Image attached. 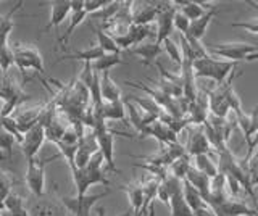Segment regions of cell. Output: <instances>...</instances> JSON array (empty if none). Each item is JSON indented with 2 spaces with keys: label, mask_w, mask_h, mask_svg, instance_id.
Here are the masks:
<instances>
[{
  "label": "cell",
  "mask_w": 258,
  "mask_h": 216,
  "mask_svg": "<svg viewBox=\"0 0 258 216\" xmlns=\"http://www.w3.org/2000/svg\"><path fill=\"white\" fill-rule=\"evenodd\" d=\"M99 152V143H97L95 134L91 131L84 134V137L79 140L78 143V150H76V157H75V166L76 168H84L91 158Z\"/></svg>",
  "instance_id": "cell-17"
},
{
  "label": "cell",
  "mask_w": 258,
  "mask_h": 216,
  "mask_svg": "<svg viewBox=\"0 0 258 216\" xmlns=\"http://www.w3.org/2000/svg\"><path fill=\"white\" fill-rule=\"evenodd\" d=\"M174 4L177 7V10H179L189 21H196L204 17L208 10L215 9L213 4H200V2H194V0H189V2L187 0H176Z\"/></svg>",
  "instance_id": "cell-21"
},
{
  "label": "cell",
  "mask_w": 258,
  "mask_h": 216,
  "mask_svg": "<svg viewBox=\"0 0 258 216\" xmlns=\"http://www.w3.org/2000/svg\"><path fill=\"white\" fill-rule=\"evenodd\" d=\"M26 206L29 216H70L68 210L61 205L60 198H53L50 194L32 197Z\"/></svg>",
  "instance_id": "cell-9"
},
{
  "label": "cell",
  "mask_w": 258,
  "mask_h": 216,
  "mask_svg": "<svg viewBox=\"0 0 258 216\" xmlns=\"http://www.w3.org/2000/svg\"><path fill=\"white\" fill-rule=\"evenodd\" d=\"M208 110L210 113L216 118H226L229 113V102L226 97V81L223 84H218L213 91L208 94Z\"/></svg>",
  "instance_id": "cell-16"
},
{
  "label": "cell",
  "mask_w": 258,
  "mask_h": 216,
  "mask_svg": "<svg viewBox=\"0 0 258 216\" xmlns=\"http://www.w3.org/2000/svg\"><path fill=\"white\" fill-rule=\"evenodd\" d=\"M150 36L157 37V26L152 28V25H133L129 29V37L134 45L145 42V39H149Z\"/></svg>",
  "instance_id": "cell-32"
},
{
  "label": "cell",
  "mask_w": 258,
  "mask_h": 216,
  "mask_svg": "<svg viewBox=\"0 0 258 216\" xmlns=\"http://www.w3.org/2000/svg\"><path fill=\"white\" fill-rule=\"evenodd\" d=\"M71 15V0H55L50 2V18H48L47 26L44 28V33L48 29H56L61 23L70 18Z\"/></svg>",
  "instance_id": "cell-19"
},
{
  "label": "cell",
  "mask_w": 258,
  "mask_h": 216,
  "mask_svg": "<svg viewBox=\"0 0 258 216\" xmlns=\"http://www.w3.org/2000/svg\"><path fill=\"white\" fill-rule=\"evenodd\" d=\"M141 135H142V137H147V135H150V137H155L161 143V146H166V143L177 142V134L173 129H169V127L163 121H160V119L150 123L141 132Z\"/></svg>",
  "instance_id": "cell-18"
},
{
  "label": "cell",
  "mask_w": 258,
  "mask_h": 216,
  "mask_svg": "<svg viewBox=\"0 0 258 216\" xmlns=\"http://www.w3.org/2000/svg\"><path fill=\"white\" fill-rule=\"evenodd\" d=\"M21 7H23V2L20 0L8 13L0 15V69H2L4 73L13 66V53H12V45L8 42V39H10V34L15 28V15L16 12H20Z\"/></svg>",
  "instance_id": "cell-5"
},
{
  "label": "cell",
  "mask_w": 258,
  "mask_h": 216,
  "mask_svg": "<svg viewBox=\"0 0 258 216\" xmlns=\"http://www.w3.org/2000/svg\"><path fill=\"white\" fill-rule=\"evenodd\" d=\"M107 213H105V206H97L92 210V214L91 216H105Z\"/></svg>",
  "instance_id": "cell-42"
},
{
  "label": "cell",
  "mask_w": 258,
  "mask_h": 216,
  "mask_svg": "<svg viewBox=\"0 0 258 216\" xmlns=\"http://www.w3.org/2000/svg\"><path fill=\"white\" fill-rule=\"evenodd\" d=\"M212 57H220L226 61H255L258 60V47L250 42H224L207 47Z\"/></svg>",
  "instance_id": "cell-3"
},
{
  "label": "cell",
  "mask_w": 258,
  "mask_h": 216,
  "mask_svg": "<svg viewBox=\"0 0 258 216\" xmlns=\"http://www.w3.org/2000/svg\"><path fill=\"white\" fill-rule=\"evenodd\" d=\"M20 216H29V213H28V210H26V211H23V213H21Z\"/></svg>",
  "instance_id": "cell-45"
},
{
  "label": "cell",
  "mask_w": 258,
  "mask_h": 216,
  "mask_svg": "<svg viewBox=\"0 0 258 216\" xmlns=\"http://www.w3.org/2000/svg\"><path fill=\"white\" fill-rule=\"evenodd\" d=\"M185 152H187L189 157H197V155H212V157H218V154L215 152V149L210 143L207 134L204 131V127H194L189 132L187 142H185Z\"/></svg>",
  "instance_id": "cell-12"
},
{
  "label": "cell",
  "mask_w": 258,
  "mask_h": 216,
  "mask_svg": "<svg viewBox=\"0 0 258 216\" xmlns=\"http://www.w3.org/2000/svg\"><path fill=\"white\" fill-rule=\"evenodd\" d=\"M177 12V7L174 2H161L160 13L157 17V37L155 42L158 45L163 44L165 39L171 37V33L174 29V15Z\"/></svg>",
  "instance_id": "cell-10"
},
{
  "label": "cell",
  "mask_w": 258,
  "mask_h": 216,
  "mask_svg": "<svg viewBox=\"0 0 258 216\" xmlns=\"http://www.w3.org/2000/svg\"><path fill=\"white\" fill-rule=\"evenodd\" d=\"M129 52H131L133 55H137L144 65H150L152 61H155L161 53H163V47L158 45L155 41L153 42H142L139 45H134L129 49Z\"/></svg>",
  "instance_id": "cell-22"
},
{
  "label": "cell",
  "mask_w": 258,
  "mask_h": 216,
  "mask_svg": "<svg viewBox=\"0 0 258 216\" xmlns=\"http://www.w3.org/2000/svg\"><path fill=\"white\" fill-rule=\"evenodd\" d=\"M163 50L168 53V57L181 68V65H182V49H181V45L176 44L171 37H168L163 41Z\"/></svg>",
  "instance_id": "cell-36"
},
{
  "label": "cell",
  "mask_w": 258,
  "mask_h": 216,
  "mask_svg": "<svg viewBox=\"0 0 258 216\" xmlns=\"http://www.w3.org/2000/svg\"><path fill=\"white\" fill-rule=\"evenodd\" d=\"M105 52L100 49L99 45H92V47H87L84 50H76L73 53H67L63 55V58H60L56 63L60 61H67V60H76V61H83V63H92L97 58H100Z\"/></svg>",
  "instance_id": "cell-27"
},
{
  "label": "cell",
  "mask_w": 258,
  "mask_h": 216,
  "mask_svg": "<svg viewBox=\"0 0 258 216\" xmlns=\"http://www.w3.org/2000/svg\"><path fill=\"white\" fill-rule=\"evenodd\" d=\"M0 127H2V126H0Z\"/></svg>",
  "instance_id": "cell-46"
},
{
  "label": "cell",
  "mask_w": 258,
  "mask_h": 216,
  "mask_svg": "<svg viewBox=\"0 0 258 216\" xmlns=\"http://www.w3.org/2000/svg\"><path fill=\"white\" fill-rule=\"evenodd\" d=\"M194 166L197 168L199 171L207 174L210 179H213L215 176H218L220 170H218V157L212 155H197L194 157Z\"/></svg>",
  "instance_id": "cell-28"
},
{
  "label": "cell",
  "mask_w": 258,
  "mask_h": 216,
  "mask_svg": "<svg viewBox=\"0 0 258 216\" xmlns=\"http://www.w3.org/2000/svg\"><path fill=\"white\" fill-rule=\"evenodd\" d=\"M58 155H52L48 158H40L39 155L26 160L28 162V170L26 174H24V179H26V186L31 190L32 197H42L45 195V170H47V165L52 162V160L58 158Z\"/></svg>",
  "instance_id": "cell-7"
},
{
  "label": "cell",
  "mask_w": 258,
  "mask_h": 216,
  "mask_svg": "<svg viewBox=\"0 0 258 216\" xmlns=\"http://www.w3.org/2000/svg\"><path fill=\"white\" fill-rule=\"evenodd\" d=\"M124 60L119 57V53H103L100 58L92 61V69L95 73H103V71H110L118 65H123Z\"/></svg>",
  "instance_id": "cell-30"
},
{
  "label": "cell",
  "mask_w": 258,
  "mask_h": 216,
  "mask_svg": "<svg viewBox=\"0 0 258 216\" xmlns=\"http://www.w3.org/2000/svg\"><path fill=\"white\" fill-rule=\"evenodd\" d=\"M91 28L94 29V33L97 36V45H99L105 53H119L121 52L116 42L113 41V37H110L103 29H97V28H94V25H91Z\"/></svg>",
  "instance_id": "cell-34"
},
{
  "label": "cell",
  "mask_w": 258,
  "mask_h": 216,
  "mask_svg": "<svg viewBox=\"0 0 258 216\" xmlns=\"http://www.w3.org/2000/svg\"><path fill=\"white\" fill-rule=\"evenodd\" d=\"M45 127L42 123H39L36 126H32L28 132H24L23 140L20 143V149L23 152V155L26 160H31L39 155L40 149H42L45 142Z\"/></svg>",
  "instance_id": "cell-11"
},
{
  "label": "cell",
  "mask_w": 258,
  "mask_h": 216,
  "mask_svg": "<svg viewBox=\"0 0 258 216\" xmlns=\"http://www.w3.org/2000/svg\"><path fill=\"white\" fill-rule=\"evenodd\" d=\"M111 190H105L100 192V194H86V195H75V197H67L61 195L58 197L61 205L67 208L68 213H71L73 216H91L94 205L99 202V200L105 198Z\"/></svg>",
  "instance_id": "cell-8"
},
{
  "label": "cell",
  "mask_w": 258,
  "mask_h": 216,
  "mask_svg": "<svg viewBox=\"0 0 258 216\" xmlns=\"http://www.w3.org/2000/svg\"><path fill=\"white\" fill-rule=\"evenodd\" d=\"M129 198V203H131V210H133V216H139L141 210H142V203H144V186L142 181H133L129 184H124L121 186Z\"/></svg>",
  "instance_id": "cell-23"
},
{
  "label": "cell",
  "mask_w": 258,
  "mask_h": 216,
  "mask_svg": "<svg viewBox=\"0 0 258 216\" xmlns=\"http://www.w3.org/2000/svg\"><path fill=\"white\" fill-rule=\"evenodd\" d=\"M12 187H13V179L10 178V173L5 171L4 168L0 166V210L4 208L5 198L12 192Z\"/></svg>",
  "instance_id": "cell-37"
},
{
  "label": "cell",
  "mask_w": 258,
  "mask_h": 216,
  "mask_svg": "<svg viewBox=\"0 0 258 216\" xmlns=\"http://www.w3.org/2000/svg\"><path fill=\"white\" fill-rule=\"evenodd\" d=\"M184 181H187L190 186L199 192L205 203L208 202V198H210V184H212V179H210L207 174H204L202 171H199L194 165H190L187 176H185Z\"/></svg>",
  "instance_id": "cell-20"
},
{
  "label": "cell",
  "mask_w": 258,
  "mask_h": 216,
  "mask_svg": "<svg viewBox=\"0 0 258 216\" xmlns=\"http://www.w3.org/2000/svg\"><path fill=\"white\" fill-rule=\"evenodd\" d=\"M0 216H13L12 213H8L7 210H0Z\"/></svg>",
  "instance_id": "cell-44"
},
{
  "label": "cell",
  "mask_w": 258,
  "mask_h": 216,
  "mask_svg": "<svg viewBox=\"0 0 258 216\" xmlns=\"http://www.w3.org/2000/svg\"><path fill=\"white\" fill-rule=\"evenodd\" d=\"M190 165H192L190 157L185 155V157L176 160V162H173L171 165L168 166V174L174 176V178H177L179 181H184L185 176H187V171H189Z\"/></svg>",
  "instance_id": "cell-35"
},
{
  "label": "cell",
  "mask_w": 258,
  "mask_h": 216,
  "mask_svg": "<svg viewBox=\"0 0 258 216\" xmlns=\"http://www.w3.org/2000/svg\"><path fill=\"white\" fill-rule=\"evenodd\" d=\"M47 105H37V107H31V108H18L12 115L13 121L16 123V127L24 134L28 132L32 126L39 124L42 121V116L45 113Z\"/></svg>",
  "instance_id": "cell-14"
},
{
  "label": "cell",
  "mask_w": 258,
  "mask_h": 216,
  "mask_svg": "<svg viewBox=\"0 0 258 216\" xmlns=\"http://www.w3.org/2000/svg\"><path fill=\"white\" fill-rule=\"evenodd\" d=\"M161 2H131L133 25H152L157 21Z\"/></svg>",
  "instance_id": "cell-15"
},
{
  "label": "cell",
  "mask_w": 258,
  "mask_h": 216,
  "mask_svg": "<svg viewBox=\"0 0 258 216\" xmlns=\"http://www.w3.org/2000/svg\"><path fill=\"white\" fill-rule=\"evenodd\" d=\"M100 115L105 121H124L126 118L124 100L103 102L100 105Z\"/></svg>",
  "instance_id": "cell-25"
},
{
  "label": "cell",
  "mask_w": 258,
  "mask_h": 216,
  "mask_svg": "<svg viewBox=\"0 0 258 216\" xmlns=\"http://www.w3.org/2000/svg\"><path fill=\"white\" fill-rule=\"evenodd\" d=\"M100 75V95L103 102H116L121 100V89L115 84L110 76V71H103Z\"/></svg>",
  "instance_id": "cell-26"
},
{
  "label": "cell",
  "mask_w": 258,
  "mask_h": 216,
  "mask_svg": "<svg viewBox=\"0 0 258 216\" xmlns=\"http://www.w3.org/2000/svg\"><path fill=\"white\" fill-rule=\"evenodd\" d=\"M194 216H216V214H215V211L212 210V208L207 205L204 208H200V210L194 211Z\"/></svg>",
  "instance_id": "cell-41"
},
{
  "label": "cell",
  "mask_w": 258,
  "mask_h": 216,
  "mask_svg": "<svg viewBox=\"0 0 258 216\" xmlns=\"http://www.w3.org/2000/svg\"><path fill=\"white\" fill-rule=\"evenodd\" d=\"M0 99L4 100L2 110H0V118L12 116L24 102L31 99V95L23 91V84L18 81V76L13 73L12 68L5 71L2 78H0Z\"/></svg>",
  "instance_id": "cell-2"
},
{
  "label": "cell",
  "mask_w": 258,
  "mask_h": 216,
  "mask_svg": "<svg viewBox=\"0 0 258 216\" xmlns=\"http://www.w3.org/2000/svg\"><path fill=\"white\" fill-rule=\"evenodd\" d=\"M210 208L215 211L216 216H256V210L231 195L220 200V202L212 203Z\"/></svg>",
  "instance_id": "cell-13"
},
{
  "label": "cell",
  "mask_w": 258,
  "mask_h": 216,
  "mask_svg": "<svg viewBox=\"0 0 258 216\" xmlns=\"http://www.w3.org/2000/svg\"><path fill=\"white\" fill-rule=\"evenodd\" d=\"M12 53H13V66L18 68L21 73L28 69H34L39 75L45 73L42 53L39 52L36 45L15 44L12 45Z\"/></svg>",
  "instance_id": "cell-6"
},
{
  "label": "cell",
  "mask_w": 258,
  "mask_h": 216,
  "mask_svg": "<svg viewBox=\"0 0 258 216\" xmlns=\"http://www.w3.org/2000/svg\"><path fill=\"white\" fill-rule=\"evenodd\" d=\"M118 216H133V210L129 208V210H126L124 213H121V214H118Z\"/></svg>",
  "instance_id": "cell-43"
},
{
  "label": "cell",
  "mask_w": 258,
  "mask_h": 216,
  "mask_svg": "<svg viewBox=\"0 0 258 216\" xmlns=\"http://www.w3.org/2000/svg\"><path fill=\"white\" fill-rule=\"evenodd\" d=\"M232 26L244 29V31H247V33H250V34H258V18L245 20V21H234Z\"/></svg>",
  "instance_id": "cell-40"
},
{
  "label": "cell",
  "mask_w": 258,
  "mask_h": 216,
  "mask_svg": "<svg viewBox=\"0 0 258 216\" xmlns=\"http://www.w3.org/2000/svg\"><path fill=\"white\" fill-rule=\"evenodd\" d=\"M87 17V13L86 10H81V12H71L70 15V25L67 28V31L63 33V36L60 37V44H61V49L63 50H67L68 49V45H70V39L73 36V33L76 31V28L86 20Z\"/></svg>",
  "instance_id": "cell-29"
},
{
  "label": "cell",
  "mask_w": 258,
  "mask_h": 216,
  "mask_svg": "<svg viewBox=\"0 0 258 216\" xmlns=\"http://www.w3.org/2000/svg\"><path fill=\"white\" fill-rule=\"evenodd\" d=\"M103 165H105V160L99 150L84 168H75V170H71L73 181H75V186H76V195H86L89 187L95 186V184L108 186L110 181L107 179V176H105L107 170L103 168Z\"/></svg>",
  "instance_id": "cell-1"
},
{
  "label": "cell",
  "mask_w": 258,
  "mask_h": 216,
  "mask_svg": "<svg viewBox=\"0 0 258 216\" xmlns=\"http://www.w3.org/2000/svg\"><path fill=\"white\" fill-rule=\"evenodd\" d=\"M194 68V76L196 78H208L212 81L218 84H223L228 76L231 75V71L234 68H237V63L226 61V60H216L212 55L204 58H196L192 63Z\"/></svg>",
  "instance_id": "cell-4"
},
{
  "label": "cell",
  "mask_w": 258,
  "mask_h": 216,
  "mask_svg": "<svg viewBox=\"0 0 258 216\" xmlns=\"http://www.w3.org/2000/svg\"><path fill=\"white\" fill-rule=\"evenodd\" d=\"M189 26H190V21L184 17V15L177 10L176 15H174V29H177V33L185 36L187 34V31H189Z\"/></svg>",
  "instance_id": "cell-39"
},
{
  "label": "cell",
  "mask_w": 258,
  "mask_h": 216,
  "mask_svg": "<svg viewBox=\"0 0 258 216\" xmlns=\"http://www.w3.org/2000/svg\"><path fill=\"white\" fill-rule=\"evenodd\" d=\"M216 7L212 10H208L204 17L196 20V21H190V26H189V31H187V34H185L184 37H192V39H196V41H202L207 33V29L210 26V23H212V20L216 17ZM182 36V34H181Z\"/></svg>",
  "instance_id": "cell-24"
},
{
  "label": "cell",
  "mask_w": 258,
  "mask_h": 216,
  "mask_svg": "<svg viewBox=\"0 0 258 216\" xmlns=\"http://www.w3.org/2000/svg\"><path fill=\"white\" fill-rule=\"evenodd\" d=\"M111 0H84V10L86 13H97L103 10L105 7L110 5Z\"/></svg>",
  "instance_id": "cell-38"
},
{
  "label": "cell",
  "mask_w": 258,
  "mask_h": 216,
  "mask_svg": "<svg viewBox=\"0 0 258 216\" xmlns=\"http://www.w3.org/2000/svg\"><path fill=\"white\" fill-rule=\"evenodd\" d=\"M169 211L171 214L169 216H194L192 210L189 208L187 202H185V198L182 195V190L174 194L171 198H169Z\"/></svg>",
  "instance_id": "cell-33"
},
{
  "label": "cell",
  "mask_w": 258,
  "mask_h": 216,
  "mask_svg": "<svg viewBox=\"0 0 258 216\" xmlns=\"http://www.w3.org/2000/svg\"><path fill=\"white\" fill-rule=\"evenodd\" d=\"M182 195L185 198V202H187L189 208L194 211L200 210V208L207 206V203L204 202V198H202V195L199 194V192L194 189L190 184L187 181H182Z\"/></svg>",
  "instance_id": "cell-31"
}]
</instances>
